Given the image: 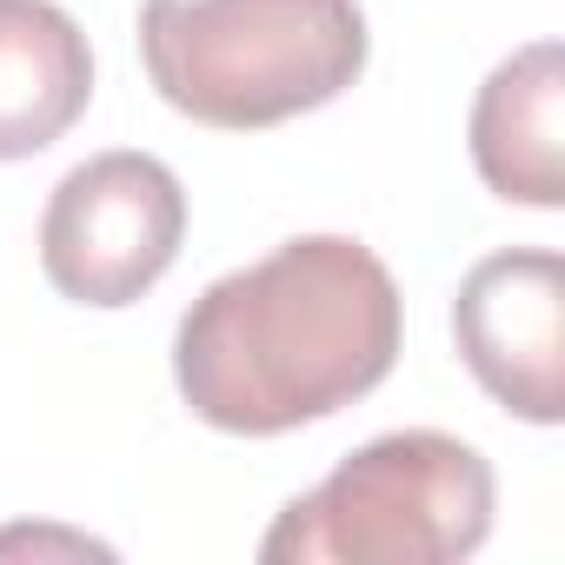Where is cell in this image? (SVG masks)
<instances>
[{
  "instance_id": "obj_5",
  "label": "cell",
  "mask_w": 565,
  "mask_h": 565,
  "mask_svg": "<svg viewBox=\"0 0 565 565\" xmlns=\"http://www.w3.org/2000/svg\"><path fill=\"white\" fill-rule=\"evenodd\" d=\"M452 340L472 380L525 426L565 419V259L505 246L459 279Z\"/></svg>"
},
{
  "instance_id": "obj_7",
  "label": "cell",
  "mask_w": 565,
  "mask_h": 565,
  "mask_svg": "<svg viewBox=\"0 0 565 565\" xmlns=\"http://www.w3.org/2000/svg\"><path fill=\"white\" fill-rule=\"evenodd\" d=\"M94 100V47L54 0H0V160L47 153Z\"/></svg>"
},
{
  "instance_id": "obj_3",
  "label": "cell",
  "mask_w": 565,
  "mask_h": 565,
  "mask_svg": "<svg viewBox=\"0 0 565 565\" xmlns=\"http://www.w3.org/2000/svg\"><path fill=\"white\" fill-rule=\"evenodd\" d=\"M492 466L479 446L413 426L347 452L259 539L266 565H452L492 532Z\"/></svg>"
},
{
  "instance_id": "obj_2",
  "label": "cell",
  "mask_w": 565,
  "mask_h": 565,
  "mask_svg": "<svg viewBox=\"0 0 565 565\" xmlns=\"http://www.w3.org/2000/svg\"><path fill=\"white\" fill-rule=\"evenodd\" d=\"M140 61L173 114L253 134L366 74V14L360 0H140Z\"/></svg>"
},
{
  "instance_id": "obj_6",
  "label": "cell",
  "mask_w": 565,
  "mask_h": 565,
  "mask_svg": "<svg viewBox=\"0 0 565 565\" xmlns=\"http://www.w3.org/2000/svg\"><path fill=\"white\" fill-rule=\"evenodd\" d=\"M472 167L512 206H565V54L532 41L505 54L472 100Z\"/></svg>"
},
{
  "instance_id": "obj_4",
  "label": "cell",
  "mask_w": 565,
  "mask_h": 565,
  "mask_svg": "<svg viewBox=\"0 0 565 565\" xmlns=\"http://www.w3.org/2000/svg\"><path fill=\"white\" fill-rule=\"evenodd\" d=\"M186 239V186L167 160L114 147L81 160L41 213V273L74 307H134L153 294Z\"/></svg>"
},
{
  "instance_id": "obj_1",
  "label": "cell",
  "mask_w": 565,
  "mask_h": 565,
  "mask_svg": "<svg viewBox=\"0 0 565 565\" xmlns=\"http://www.w3.org/2000/svg\"><path fill=\"white\" fill-rule=\"evenodd\" d=\"M406 307L373 246L300 233L180 313L173 386L213 433L273 439L366 399L399 360Z\"/></svg>"
}]
</instances>
